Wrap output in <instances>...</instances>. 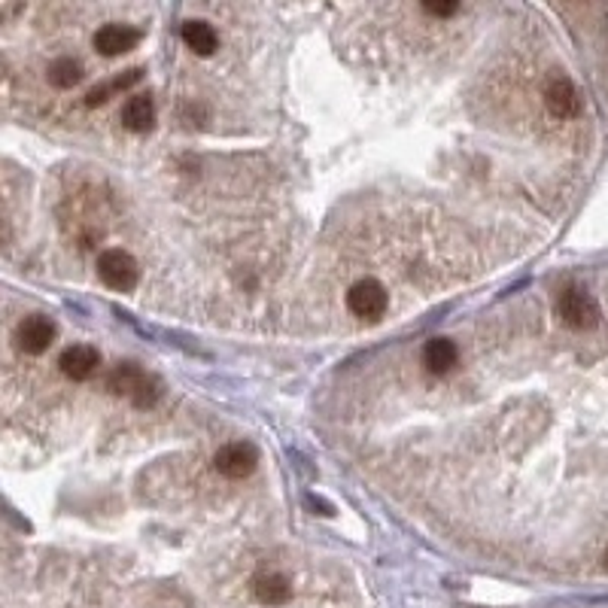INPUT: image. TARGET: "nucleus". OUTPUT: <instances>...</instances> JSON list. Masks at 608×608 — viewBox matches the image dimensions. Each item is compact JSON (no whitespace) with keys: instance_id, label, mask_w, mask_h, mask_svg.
<instances>
[{"instance_id":"obj_2","label":"nucleus","mask_w":608,"mask_h":608,"mask_svg":"<svg viewBox=\"0 0 608 608\" xmlns=\"http://www.w3.org/2000/svg\"><path fill=\"white\" fill-rule=\"evenodd\" d=\"M387 304H390L387 289L377 280H359L353 283L347 292V307L353 311V317L359 320H368V322L381 320L383 313H387Z\"/></svg>"},{"instance_id":"obj_17","label":"nucleus","mask_w":608,"mask_h":608,"mask_svg":"<svg viewBox=\"0 0 608 608\" xmlns=\"http://www.w3.org/2000/svg\"><path fill=\"white\" fill-rule=\"evenodd\" d=\"M605 569H608V551H605Z\"/></svg>"},{"instance_id":"obj_7","label":"nucleus","mask_w":608,"mask_h":608,"mask_svg":"<svg viewBox=\"0 0 608 608\" xmlns=\"http://www.w3.org/2000/svg\"><path fill=\"white\" fill-rule=\"evenodd\" d=\"M256 450L250 448L246 441H235V444H226V448H219L217 453V468L226 478H246V475L256 468Z\"/></svg>"},{"instance_id":"obj_4","label":"nucleus","mask_w":608,"mask_h":608,"mask_svg":"<svg viewBox=\"0 0 608 608\" xmlns=\"http://www.w3.org/2000/svg\"><path fill=\"white\" fill-rule=\"evenodd\" d=\"M557 311H560V320H563L566 326H572V329H594L596 322H599V307H596V302L584 289H578V287L566 289L563 295H560Z\"/></svg>"},{"instance_id":"obj_16","label":"nucleus","mask_w":608,"mask_h":608,"mask_svg":"<svg viewBox=\"0 0 608 608\" xmlns=\"http://www.w3.org/2000/svg\"><path fill=\"white\" fill-rule=\"evenodd\" d=\"M420 4H423V10L429 15H435V19H448V15L459 10V0H420Z\"/></svg>"},{"instance_id":"obj_8","label":"nucleus","mask_w":608,"mask_h":608,"mask_svg":"<svg viewBox=\"0 0 608 608\" xmlns=\"http://www.w3.org/2000/svg\"><path fill=\"white\" fill-rule=\"evenodd\" d=\"M52 341H56V326H52V320H46V317H28L19 326V332H15V344H19L25 353L49 350Z\"/></svg>"},{"instance_id":"obj_10","label":"nucleus","mask_w":608,"mask_h":608,"mask_svg":"<svg viewBox=\"0 0 608 608\" xmlns=\"http://www.w3.org/2000/svg\"><path fill=\"white\" fill-rule=\"evenodd\" d=\"M253 594H256L259 603H265V605H283V603H289V596H292V584L287 575L271 572V569H261V572H256V578H253Z\"/></svg>"},{"instance_id":"obj_15","label":"nucleus","mask_w":608,"mask_h":608,"mask_svg":"<svg viewBox=\"0 0 608 608\" xmlns=\"http://www.w3.org/2000/svg\"><path fill=\"white\" fill-rule=\"evenodd\" d=\"M80 80H82V64H80V61H73V58L52 61V67H49V82H52V86L73 89Z\"/></svg>"},{"instance_id":"obj_5","label":"nucleus","mask_w":608,"mask_h":608,"mask_svg":"<svg viewBox=\"0 0 608 608\" xmlns=\"http://www.w3.org/2000/svg\"><path fill=\"white\" fill-rule=\"evenodd\" d=\"M544 104H548V110L557 119L578 116V110H581L578 89H575L566 76H553V80L548 82V89H544Z\"/></svg>"},{"instance_id":"obj_3","label":"nucleus","mask_w":608,"mask_h":608,"mask_svg":"<svg viewBox=\"0 0 608 608\" xmlns=\"http://www.w3.org/2000/svg\"><path fill=\"white\" fill-rule=\"evenodd\" d=\"M98 274H101V280L110 289L128 292L137 283V261L125 250H104L98 256Z\"/></svg>"},{"instance_id":"obj_12","label":"nucleus","mask_w":608,"mask_h":608,"mask_svg":"<svg viewBox=\"0 0 608 608\" xmlns=\"http://www.w3.org/2000/svg\"><path fill=\"white\" fill-rule=\"evenodd\" d=\"M180 34H183V43H186L195 56H213L217 46H219L217 30L207 25V21H186Z\"/></svg>"},{"instance_id":"obj_6","label":"nucleus","mask_w":608,"mask_h":608,"mask_svg":"<svg viewBox=\"0 0 608 608\" xmlns=\"http://www.w3.org/2000/svg\"><path fill=\"white\" fill-rule=\"evenodd\" d=\"M58 368L71 377V381H89V377L101 368V353L89 347V344H73V347L61 353Z\"/></svg>"},{"instance_id":"obj_9","label":"nucleus","mask_w":608,"mask_h":608,"mask_svg":"<svg viewBox=\"0 0 608 608\" xmlns=\"http://www.w3.org/2000/svg\"><path fill=\"white\" fill-rule=\"evenodd\" d=\"M137 43H141V30L125 28V25H104L95 34V49L110 58L125 56V52L134 49Z\"/></svg>"},{"instance_id":"obj_11","label":"nucleus","mask_w":608,"mask_h":608,"mask_svg":"<svg viewBox=\"0 0 608 608\" xmlns=\"http://www.w3.org/2000/svg\"><path fill=\"white\" fill-rule=\"evenodd\" d=\"M122 122H125V128L137 131V134L150 131L156 125V107H152V98H146V95L131 98V101L122 107Z\"/></svg>"},{"instance_id":"obj_13","label":"nucleus","mask_w":608,"mask_h":608,"mask_svg":"<svg viewBox=\"0 0 608 608\" xmlns=\"http://www.w3.org/2000/svg\"><path fill=\"white\" fill-rule=\"evenodd\" d=\"M423 363L432 374H444L450 372L453 365H457V347H453L450 341H444V338H435V341L426 344V350H423Z\"/></svg>"},{"instance_id":"obj_14","label":"nucleus","mask_w":608,"mask_h":608,"mask_svg":"<svg viewBox=\"0 0 608 608\" xmlns=\"http://www.w3.org/2000/svg\"><path fill=\"white\" fill-rule=\"evenodd\" d=\"M143 76V71H125V73H119L116 80H110L107 86H98V89H91L89 91V98H86V104L89 107H101L104 101H110L113 95H119V91H125L128 86H134L137 80Z\"/></svg>"},{"instance_id":"obj_1","label":"nucleus","mask_w":608,"mask_h":608,"mask_svg":"<svg viewBox=\"0 0 608 608\" xmlns=\"http://www.w3.org/2000/svg\"><path fill=\"white\" fill-rule=\"evenodd\" d=\"M107 387L116 392V396L131 398L137 407L156 405V383H152L137 365H116L113 374L107 377Z\"/></svg>"}]
</instances>
